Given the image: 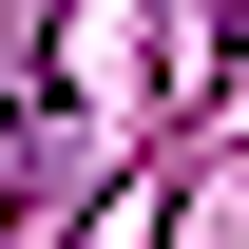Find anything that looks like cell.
<instances>
[{
	"mask_svg": "<svg viewBox=\"0 0 249 249\" xmlns=\"http://www.w3.org/2000/svg\"><path fill=\"white\" fill-rule=\"evenodd\" d=\"M211 38H230V58H249V0H230V19H211Z\"/></svg>",
	"mask_w": 249,
	"mask_h": 249,
	"instance_id": "6da1fadb",
	"label": "cell"
}]
</instances>
